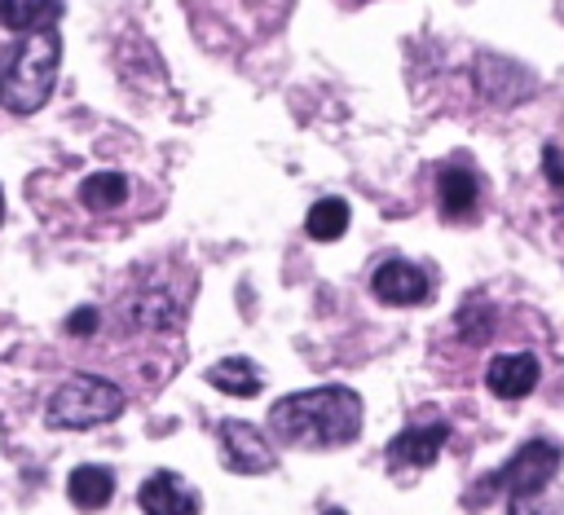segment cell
<instances>
[{
  "instance_id": "6da1fadb",
  "label": "cell",
  "mask_w": 564,
  "mask_h": 515,
  "mask_svg": "<svg viewBox=\"0 0 564 515\" xmlns=\"http://www.w3.org/2000/svg\"><path fill=\"white\" fill-rule=\"evenodd\" d=\"M269 431L291 449H339L361 431V396L339 383L291 392L269 409Z\"/></svg>"
},
{
  "instance_id": "7a4b0ae2",
  "label": "cell",
  "mask_w": 564,
  "mask_h": 515,
  "mask_svg": "<svg viewBox=\"0 0 564 515\" xmlns=\"http://www.w3.org/2000/svg\"><path fill=\"white\" fill-rule=\"evenodd\" d=\"M62 66V35L57 26L18 35L0 57V106L9 114H35L57 84Z\"/></svg>"
},
{
  "instance_id": "3957f363",
  "label": "cell",
  "mask_w": 564,
  "mask_h": 515,
  "mask_svg": "<svg viewBox=\"0 0 564 515\" xmlns=\"http://www.w3.org/2000/svg\"><path fill=\"white\" fill-rule=\"evenodd\" d=\"M123 387L110 383V379H97V374H70L48 401H44V423L48 427H70V431H84V427H101L110 418L123 414Z\"/></svg>"
},
{
  "instance_id": "277c9868",
  "label": "cell",
  "mask_w": 564,
  "mask_h": 515,
  "mask_svg": "<svg viewBox=\"0 0 564 515\" xmlns=\"http://www.w3.org/2000/svg\"><path fill=\"white\" fill-rule=\"evenodd\" d=\"M560 462H564V449H560L555 440H546V436H533V440H524V445L467 497V506L476 511L489 493H507V502H516V497H538V493H546V484L555 480Z\"/></svg>"
},
{
  "instance_id": "5b68a950",
  "label": "cell",
  "mask_w": 564,
  "mask_h": 515,
  "mask_svg": "<svg viewBox=\"0 0 564 515\" xmlns=\"http://www.w3.org/2000/svg\"><path fill=\"white\" fill-rule=\"evenodd\" d=\"M216 440H220V462L234 475H264L278 462L273 445L242 418H220L216 423Z\"/></svg>"
},
{
  "instance_id": "8992f818",
  "label": "cell",
  "mask_w": 564,
  "mask_h": 515,
  "mask_svg": "<svg viewBox=\"0 0 564 515\" xmlns=\"http://www.w3.org/2000/svg\"><path fill=\"white\" fill-rule=\"evenodd\" d=\"M476 88L494 101V106H516L529 101L538 92V75L502 53H480L476 57Z\"/></svg>"
},
{
  "instance_id": "52a82bcc",
  "label": "cell",
  "mask_w": 564,
  "mask_h": 515,
  "mask_svg": "<svg viewBox=\"0 0 564 515\" xmlns=\"http://www.w3.org/2000/svg\"><path fill=\"white\" fill-rule=\"evenodd\" d=\"M370 291L392 308H414V304L432 299V277L410 260H383L370 273Z\"/></svg>"
},
{
  "instance_id": "ba28073f",
  "label": "cell",
  "mask_w": 564,
  "mask_h": 515,
  "mask_svg": "<svg viewBox=\"0 0 564 515\" xmlns=\"http://www.w3.org/2000/svg\"><path fill=\"white\" fill-rule=\"evenodd\" d=\"M445 436H449V427H445V423L405 427V431H397V436L388 440L383 462H388L392 471H423V467H432V462H436V453L445 449Z\"/></svg>"
},
{
  "instance_id": "9c48e42d",
  "label": "cell",
  "mask_w": 564,
  "mask_h": 515,
  "mask_svg": "<svg viewBox=\"0 0 564 515\" xmlns=\"http://www.w3.org/2000/svg\"><path fill=\"white\" fill-rule=\"evenodd\" d=\"M542 379V365L533 352H502L485 365V387L498 401H524Z\"/></svg>"
},
{
  "instance_id": "30bf717a",
  "label": "cell",
  "mask_w": 564,
  "mask_h": 515,
  "mask_svg": "<svg viewBox=\"0 0 564 515\" xmlns=\"http://www.w3.org/2000/svg\"><path fill=\"white\" fill-rule=\"evenodd\" d=\"M476 202H480V176L467 167V163H445L436 172V207L445 220H471L476 216Z\"/></svg>"
},
{
  "instance_id": "8fae6325",
  "label": "cell",
  "mask_w": 564,
  "mask_h": 515,
  "mask_svg": "<svg viewBox=\"0 0 564 515\" xmlns=\"http://www.w3.org/2000/svg\"><path fill=\"white\" fill-rule=\"evenodd\" d=\"M137 506L145 515H198V493L176 471H154L137 489Z\"/></svg>"
},
{
  "instance_id": "7c38bea8",
  "label": "cell",
  "mask_w": 564,
  "mask_h": 515,
  "mask_svg": "<svg viewBox=\"0 0 564 515\" xmlns=\"http://www.w3.org/2000/svg\"><path fill=\"white\" fill-rule=\"evenodd\" d=\"M66 497H70L79 511H101V506L115 497V471H110V467H97V462L75 467L70 480H66Z\"/></svg>"
},
{
  "instance_id": "4fadbf2b",
  "label": "cell",
  "mask_w": 564,
  "mask_h": 515,
  "mask_svg": "<svg viewBox=\"0 0 564 515\" xmlns=\"http://www.w3.org/2000/svg\"><path fill=\"white\" fill-rule=\"evenodd\" d=\"M57 18H62V0H0V26H9L13 35L57 26Z\"/></svg>"
},
{
  "instance_id": "5bb4252c",
  "label": "cell",
  "mask_w": 564,
  "mask_h": 515,
  "mask_svg": "<svg viewBox=\"0 0 564 515\" xmlns=\"http://www.w3.org/2000/svg\"><path fill=\"white\" fill-rule=\"evenodd\" d=\"M207 383H212L216 392H225V396H256V392L264 387V374H260L256 361H247V357H225V361H216V365L207 370Z\"/></svg>"
},
{
  "instance_id": "9a60e30c",
  "label": "cell",
  "mask_w": 564,
  "mask_h": 515,
  "mask_svg": "<svg viewBox=\"0 0 564 515\" xmlns=\"http://www.w3.org/2000/svg\"><path fill=\"white\" fill-rule=\"evenodd\" d=\"M128 176L123 172H93V176H84L79 180V202L88 207V211H115V207H123L128 202Z\"/></svg>"
},
{
  "instance_id": "2e32d148",
  "label": "cell",
  "mask_w": 564,
  "mask_h": 515,
  "mask_svg": "<svg viewBox=\"0 0 564 515\" xmlns=\"http://www.w3.org/2000/svg\"><path fill=\"white\" fill-rule=\"evenodd\" d=\"M304 229H308V238H317V242L344 238V229H348V202H344V198H317V202L308 207V216H304Z\"/></svg>"
},
{
  "instance_id": "e0dca14e",
  "label": "cell",
  "mask_w": 564,
  "mask_h": 515,
  "mask_svg": "<svg viewBox=\"0 0 564 515\" xmlns=\"http://www.w3.org/2000/svg\"><path fill=\"white\" fill-rule=\"evenodd\" d=\"M128 321H132V326H145V330H167V326L176 321V304H172L163 291L137 295L132 308H128Z\"/></svg>"
},
{
  "instance_id": "ac0fdd59",
  "label": "cell",
  "mask_w": 564,
  "mask_h": 515,
  "mask_svg": "<svg viewBox=\"0 0 564 515\" xmlns=\"http://www.w3.org/2000/svg\"><path fill=\"white\" fill-rule=\"evenodd\" d=\"M494 321H498V313H494V304L489 299H480V295H471L463 308H458V335L467 339V343H485L489 335H494Z\"/></svg>"
},
{
  "instance_id": "d6986e66",
  "label": "cell",
  "mask_w": 564,
  "mask_h": 515,
  "mask_svg": "<svg viewBox=\"0 0 564 515\" xmlns=\"http://www.w3.org/2000/svg\"><path fill=\"white\" fill-rule=\"evenodd\" d=\"M507 515H564V497H546V493H538V497H516V502L507 506Z\"/></svg>"
},
{
  "instance_id": "ffe728a7",
  "label": "cell",
  "mask_w": 564,
  "mask_h": 515,
  "mask_svg": "<svg viewBox=\"0 0 564 515\" xmlns=\"http://www.w3.org/2000/svg\"><path fill=\"white\" fill-rule=\"evenodd\" d=\"M542 172H546L551 189H564V154H560V145H542Z\"/></svg>"
},
{
  "instance_id": "44dd1931",
  "label": "cell",
  "mask_w": 564,
  "mask_h": 515,
  "mask_svg": "<svg viewBox=\"0 0 564 515\" xmlns=\"http://www.w3.org/2000/svg\"><path fill=\"white\" fill-rule=\"evenodd\" d=\"M66 330H70V335H79V339H84V335H93V330H97V308H75V313L66 317Z\"/></svg>"
},
{
  "instance_id": "7402d4cb",
  "label": "cell",
  "mask_w": 564,
  "mask_h": 515,
  "mask_svg": "<svg viewBox=\"0 0 564 515\" xmlns=\"http://www.w3.org/2000/svg\"><path fill=\"white\" fill-rule=\"evenodd\" d=\"M0 220H4V194H0Z\"/></svg>"
},
{
  "instance_id": "603a6c76",
  "label": "cell",
  "mask_w": 564,
  "mask_h": 515,
  "mask_svg": "<svg viewBox=\"0 0 564 515\" xmlns=\"http://www.w3.org/2000/svg\"><path fill=\"white\" fill-rule=\"evenodd\" d=\"M326 515H344V511H326Z\"/></svg>"
}]
</instances>
